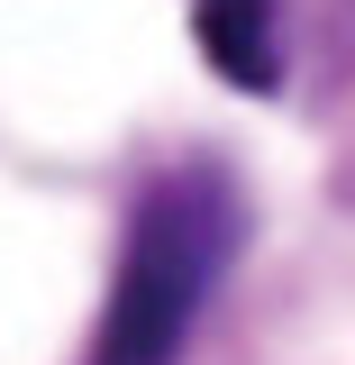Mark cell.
I'll return each instance as SVG.
<instances>
[{"mask_svg": "<svg viewBox=\"0 0 355 365\" xmlns=\"http://www.w3.org/2000/svg\"><path fill=\"white\" fill-rule=\"evenodd\" d=\"M191 37L210 55V73H228L237 91L282 83V19H273V0H191Z\"/></svg>", "mask_w": 355, "mask_h": 365, "instance_id": "obj_2", "label": "cell"}, {"mask_svg": "<svg viewBox=\"0 0 355 365\" xmlns=\"http://www.w3.org/2000/svg\"><path fill=\"white\" fill-rule=\"evenodd\" d=\"M237 237H246V201L219 165H182V174L146 182L83 365H174L191 347L201 302L237 265Z\"/></svg>", "mask_w": 355, "mask_h": 365, "instance_id": "obj_1", "label": "cell"}]
</instances>
